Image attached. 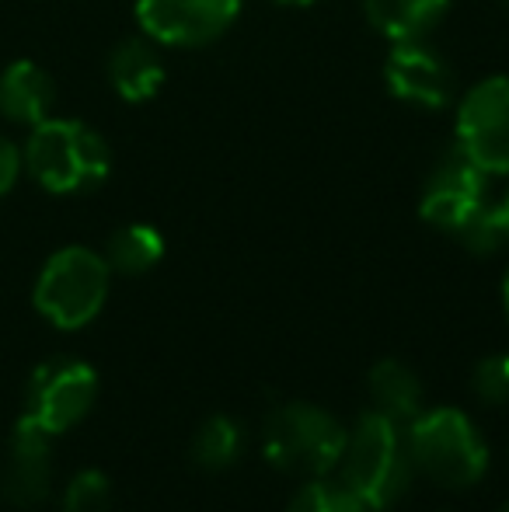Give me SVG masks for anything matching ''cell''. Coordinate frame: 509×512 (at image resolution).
Masks as SVG:
<instances>
[{
	"label": "cell",
	"mask_w": 509,
	"mask_h": 512,
	"mask_svg": "<svg viewBox=\"0 0 509 512\" xmlns=\"http://www.w3.org/2000/svg\"><path fill=\"white\" fill-rule=\"evenodd\" d=\"M25 171L53 196L91 192L109 178L112 150L98 129L77 119H53L32 126L25 143Z\"/></svg>",
	"instance_id": "cell-1"
},
{
	"label": "cell",
	"mask_w": 509,
	"mask_h": 512,
	"mask_svg": "<svg viewBox=\"0 0 509 512\" xmlns=\"http://www.w3.org/2000/svg\"><path fill=\"white\" fill-rule=\"evenodd\" d=\"M342 481L367 502V509H391L412 488L415 464L408 436L394 418L370 408L360 415L342 450Z\"/></svg>",
	"instance_id": "cell-2"
},
{
	"label": "cell",
	"mask_w": 509,
	"mask_h": 512,
	"mask_svg": "<svg viewBox=\"0 0 509 512\" xmlns=\"http://www.w3.org/2000/svg\"><path fill=\"white\" fill-rule=\"evenodd\" d=\"M346 439L349 432L342 429L332 411L311 405V401H290L265 418L262 450L279 471L318 478V474L339 467Z\"/></svg>",
	"instance_id": "cell-3"
},
{
	"label": "cell",
	"mask_w": 509,
	"mask_h": 512,
	"mask_svg": "<svg viewBox=\"0 0 509 512\" xmlns=\"http://www.w3.org/2000/svg\"><path fill=\"white\" fill-rule=\"evenodd\" d=\"M408 450L415 474L443 488H471L489 471V450L475 422L457 408L422 411L408 432Z\"/></svg>",
	"instance_id": "cell-4"
},
{
	"label": "cell",
	"mask_w": 509,
	"mask_h": 512,
	"mask_svg": "<svg viewBox=\"0 0 509 512\" xmlns=\"http://www.w3.org/2000/svg\"><path fill=\"white\" fill-rule=\"evenodd\" d=\"M109 279L112 269L105 255L81 248V244L63 248L42 265L39 283H35V310L63 331L84 328L105 307Z\"/></svg>",
	"instance_id": "cell-5"
},
{
	"label": "cell",
	"mask_w": 509,
	"mask_h": 512,
	"mask_svg": "<svg viewBox=\"0 0 509 512\" xmlns=\"http://www.w3.org/2000/svg\"><path fill=\"white\" fill-rule=\"evenodd\" d=\"M457 147L489 175H509V77H485L461 98Z\"/></svg>",
	"instance_id": "cell-6"
},
{
	"label": "cell",
	"mask_w": 509,
	"mask_h": 512,
	"mask_svg": "<svg viewBox=\"0 0 509 512\" xmlns=\"http://www.w3.org/2000/svg\"><path fill=\"white\" fill-rule=\"evenodd\" d=\"M98 377L88 363L77 359H53L42 363L28 380V401L25 418L46 429L49 436L74 429L95 405Z\"/></svg>",
	"instance_id": "cell-7"
},
{
	"label": "cell",
	"mask_w": 509,
	"mask_h": 512,
	"mask_svg": "<svg viewBox=\"0 0 509 512\" xmlns=\"http://www.w3.org/2000/svg\"><path fill=\"white\" fill-rule=\"evenodd\" d=\"M485 196H489V171L478 168L454 143L429 168L419 199V216L433 223L436 230L454 234L478 206H485Z\"/></svg>",
	"instance_id": "cell-8"
},
{
	"label": "cell",
	"mask_w": 509,
	"mask_h": 512,
	"mask_svg": "<svg viewBox=\"0 0 509 512\" xmlns=\"http://www.w3.org/2000/svg\"><path fill=\"white\" fill-rule=\"evenodd\" d=\"M241 14V0H136L143 35L161 46H206Z\"/></svg>",
	"instance_id": "cell-9"
},
{
	"label": "cell",
	"mask_w": 509,
	"mask_h": 512,
	"mask_svg": "<svg viewBox=\"0 0 509 512\" xmlns=\"http://www.w3.org/2000/svg\"><path fill=\"white\" fill-rule=\"evenodd\" d=\"M384 81L398 102L415 108H447L457 95L454 67L422 39L394 42L384 63Z\"/></svg>",
	"instance_id": "cell-10"
},
{
	"label": "cell",
	"mask_w": 509,
	"mask_h": 512,
	"mask_svg": "<svg viewBox=\"0 0 509 512\" xmlns=\"http://www.w3.org/2000/svg\"><path fill=\"white\" fill-rule=\"evenodd\" d=\"M0 485H4V499L21 509L46 502L49 488H53V436L35 422H28L25 415L14 425Z\"/></svg>",
	"instance_id": "cell-11"
},
{
	"label": "cell",
	"mask_w": 509,
	"mask_h": 512,
	"mask_svg": "<svg viewBox=\"0 0 509 512\" xmlns=\"http://www.w3.org/2000/svg\"><path fill=\"white\" fill-rule=\"evenodd\" d=\"M56 105V84L39 63L14 60L0 70V115L18 126H39Z\"/></svg>",
	"instance_id": "cell-12"
},
{
	"label": "cell",
	"mask_w": 509,
	"mask_h": 512,
	"mask_svg": "<svg viewBox=\"0 0 509 512\" xmlns=\"http://www.w3.org/2000/svg\"><path fill=\"white\" fill-rule=\"evenodd\" d=\"M109 81L116 88V95L123 102H150L157 91L164 88V60L157 53V42L154 39H123L116 49L109 53Z\"/></svg>",
	"instance_id": "cell-13"
},
{
	"label": "cell",
	"mask_w": 509,
	"mask_h": 512,
	"mask_svg": "<svg viewBox=\"0 0 509 512\" xmlns=\"http://www.w3.org/2000/svg\"><path fill=\"white\" fill-rule=\"evenodd\" d=\"M363 11L370 25L391 42H412L440 25L450 0H363Z\"/></svg>",
	"instance_id": "cell-14"
},
{
	"label": "cell",
	"mask_w": 509,
	"mask_h": 512,
	"mask_svg": "<svg viewBox=\"0 0 509 512\" xmlns=\"http://www.w3.org/2000/svg\"><path fill=\"white\" fill-rule=\"evenodd\" d=\"M370 398H374V411L394 418L398 425L415 422L422 415V380L415 377L412 366L398 363V359H384L370 370Z\"/></svg>",
	"instance_id": "cell-15"
},
{
	"label": "cell",
	"mask_w": 509,
	"mask_h": 512,
	"mask_svg": "<svg viewBox=\"0 0 509 512\" xmlns=\"http://www.w3.org/2000/svg\"><path fill=\"white\" fill-rule=\"evenodd\" d=\"M164 258V237L150 223H126L105 244V262L119 276H143Z\"/></svg>",
	"instance_id": "cell-16"
},
{
	"label": "cell",
	"mask_w": 509,
	"mask_h": 512,
	"mask_svg": "<svg viewBox=\"0 0 509 512\" xmlns=\"http://www.w3.org/2000/svg\"><path fill=\"white\" fill-rule=\"evenodd\" d=\"M245 450V429L231 415H210L192 436V464L206 474H220Z\"/></svg>",
	"instance_id": "cell-17"
},
{
	"label": "cell",
	"mask_w": 509,
	"mask_h": 512,
	"mask_svg": "<svg viewBox=\"0 0 509 512\" xmlns=\"http://www.w3.org/2000/svg\"><path fill=\"white\" fill-rule=\"evenodd\" d=\"M286 512H370V509L342 478H325V474H318V478H311L293 495Z\"/></svg>",
	"instance_id": "cell-18"
},
{
	"label": "cell",
	"mask_w": 509,
	"mask_h": 512,
	"mask_svg": "<svg viewBox=\"0 0 509 512\" xmlns=\"http://www.w3.org/2000/svg\"><path fill=\"white\" fill-rule=\"evenodd\" d=\"M454 237L471 251V255H496L499 248L509 241V230L499 206H478L461 227L454 230Z\"/></svg>",
	"instance_id": "cell-19"
},
{
	"label": "cell",
	"mask_w": 509,
	"mask_h": 512,
	"mask_svg": "<svg viewBox=\"0 0 509 512\" xmlns=\"http://www.w3.org/2000/svg\"><path fill=\"white\" fill-rule=\"evenodd\" d=\"M112 485L102 471H81L63 495V512H109Z\"/></svg>",
	"instance_id": "cell-20"
},
{
	"label": "cell",
	"mask_w": 509,
	"mask_h": 512,
	"mask_svg": "<svg viewBox=\"0 0 509 512\" xmlns=\"http://www.w3.org/2000/svg\"><path fill=\"white\" fill-rule=\"evenodd\" d=\"M471 391L482 405H509V356H489L475 366Z\"/></svg>",
	"instance_id": "cell-21"
},
{
	"label": "cell",
	"mask_w": 509,
	"mask_h": 512,
	"mask_svg": "<svg viewBox=\"0 0 509 512\" xmlns=\"http://www.w3.org/2000/svg\"><path fill=\"white\" fill-rule=\"evenodd\" d=\"M21 171H25V154H21V147L14 140H7V136H0V199L18 185Z\"/></svg>",
	"instance_id": "cell-22"
},
{
	"label": "cell",
	"mask_w": 509,
	"mask_h": 512,
	"mask_svg": "<svg viewBox=\"0 0 509 512\" xmlns=\"http://www.w3.org/2000/svg\"><path fill=\"white\" fill-rule=\"evenodd\" d=\"M279 7H314L318 0H276Z\"/></svg>",
	"instance_id": "cell-23"
},
{
	"label": "cell",
	"mask_w": 509,
	"mask_h": 512,
	"mask_svg": "<svg viewBox=\"0 0 509 512\" xmlns=\"http://www.w3.org/2000/svg\"><path fill=\"white\" fill-rule=\"evenodd\" d=\"M499 209H503V220H506V230H509V192H506L503 203H499Z\"/></svg>",
	"instance_id": "cell-24"
},
{
	"label": "cell",
	"mask_w": 509,
	"mask_h": 512,
	"mask_svg": "<svg viewBox=\"0 0 509 512\" xmlns=\"http://www.w3.org/2000/svg\"><path fill=\"white\" fill-rule=\"evenodd\" d=\"M503 300H506V314H509V272H506V283H503Z\"/></svg>",
	"instance_id": "cell-25"
},
{
	"label": "cell",
	"mask_w": 509,
	"mask_h": 512,
	"mask_svg": "<svg viewBox=\"0 0 509 512\" xmlns=\"http://www.w3.org/2000/svg\"><path fill=\"white\" fill-rule=\"evenodd\" d=\"M503 512H509V502H506V506H503Z\"/></svg>",
	"instance_id": "cell-26"
}]
</instances>
